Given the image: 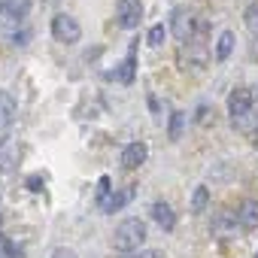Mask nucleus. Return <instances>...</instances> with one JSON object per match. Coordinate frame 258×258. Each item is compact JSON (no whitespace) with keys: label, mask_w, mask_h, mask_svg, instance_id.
<instances>
[{"label":"nucleus","mask_w":258,"mask_h":258,"mask_svg":"<svg viewBox=\"0 0 258 258\" xmlns=\"http://www.w3.org/2000/svg\"><path fill=\"white\" fill-rule=\"evenodd\" d=\"M143 240H146V222H140V219L118 222V228L112 234V246L118 252H134V249H140Z\"/></svg>","instance_id":"f257e3e1"},{"label":"nucleus","mask_w":258,"mask_h":258,"mask_svg":"<svg viewBox=\"0 0 258 258\" xmlns=\"http://www.w3.org/2000/svg\"><path fill=\"white\" fill-rule=\"evenodd\" d=\"M143 22V4L140 0H118L115 4V25L121 31H134Z\"/></svg>","instance_id":"f03ea898"},{"label":"nucleus","mask_w":258,"mask_h":258,"mask_svg":"<svg viewBox=\"0 0 258 258\" xmlns=\"http://www.w3.org/2000/svg\"><path fill=\"white\" fill-rule=\"evenodd\" d=\"M52 37L58 40V43H79V37H82V28H79V22L73 19V16H67V13H58L55 19H52Z\"/></svg>","instance_id":"7ed1b4c3"},{"label":"nucleus","mask_w":258,"mask_h":258,"mask_svg":"<svg viewBox=\"0 0 258 258\" xmlns=\"http://www.w3.org/2000/svg\"><path fill=\"white\" fill-rule=\"evenodd\" d=\"M170 31L179 43H191L195 34H198V19L188 13V10H173L170 16Z\"/></svg>","instance_id":"20e7f679"},{"label":"nucleus","mask_w":258,"mask_h":258,"mask_svg":"<svg viewBox=\"0 0 258 258\" xmlns=\"http://www.w3.org/2000/svg\"><path fill=\"white\" fill-rule=\"evenodd\" d=\"M146 158H149V146H146L143 140L127 143V146L121 149V167H124V170H137L140 164H146Z\"/></svg>","instance_id":"39448f33"},{"label":"nucleus","mask_w":258,"mask_h":258,"mask_svg":"<svg viewBox=\"0 0 258 258\" xmlns=\"http://www.w3.org/2000/svg\"><path fill=\"white\" fill-rule=\"evenodd\" d=\"M134 198V188L127 185V188H112L109 195H103V198H97V207L103 210V213H118L127 201Z\"/></svg>","instance_id":"423d86ee"},{"label":"nucleus","mask_w":258,"mask_h":258,"mask_svg":"<svg viewBox=\"0 0 258 258\" xmlns=\"http://www.w3.org/2000/svg\"><path fill=\"white\" fill-rule=\"evenodd\" d=\"M249 109H252V91L249 88H234L228 94V112H231V118H240Z\"/></svg>","instance_id":"0eeeda50"},{"label":"nucleus","mask_w":258,"mask_h":258,"mask_svg":"<svg viewBox=\"0 0 258 258\" xmlns=\"http://www.w3.org/2000/svg\"><path fill=\"white\" fill-rule=\"evenodd\" d=\"M234 216H237V225L243 231H255L258 228V201H243Z\"/></svg>","instance_id":"6e6552de"},{"label":"nucleus","mask_w":258,"mask_h":258,"mask_svg":"<svg viewBox=\"0 0 258 258\" xmlns=\"http://www.w3.org/2000/svg\"><path fill=\"white\" fill-rule=\"evenodd\" d=\"M152 219H155V225L164 228V231H173V228H176V216H173V210H170L167 201H155V204H152Z\"/></svg>","instance_id":"1a4fd4ad"},{"label":"nucleus","mask_w":258,"mask_h":258,"mask_svg":"<svg viewBox=\"0 0 258 258\" xmlns=\"http://www.w3.org/2000/svg\"><path fill=\"white\" fill-rule=\"evenodd\" d=\"M0 10H4L7 19L19 22V19H25L31 13V0H0Z\"/></svg>","instance_id":"9d476101"},{"label":"nucleus","mask_w":258,"mask_h":258,"mask_svg":"<svg viewBox=\"0 0 258 258\" xmlns=\"http://www.w3.org/2000/svg\"><path fill=\"white\" fill-rule=\"evenodd\" d=\"M234 228H237V216H231V213H219L216 222H213V234L216 237H228Z\"/></svg>","instance_id":"9b49d317"},{"label":"nucleus","mask_w":258,"mask_h":258,"mask_svg":"<svg viewBox=\"0 0 258 258\" xmlns=\"http://www.w3.org/2000/svg\"><path fill=\"white\" fill-rule=\"evenodd\" d=\"M13 118H16V100H13V94L0 91V127H7Z\"/></svg>","instance_id":"f8f14e48"},{"label":"nucleus","mask_w":258,"mask_h":258,"mask_svg":"<svg viewBox=\"0 0 258 258\" xmlns=\"http://www.w3.org/2000/svg\"><path fill=\"white\" fill-rule=\"evenodd\" d=\"M234 127H237V131H246V134H258V109L252 106L246 115L234 118Z\"/></svg>","instance_id":"ddd939ff"},{"label":"nucleus","mask_w":258,"mask_h":258,"mask_svg":"<svg viewBox=\"0 0 258 258\" xmlns=\"http://www.w3.org/2000/svg\"><path fill=\"white\" fill-rule=\"evenodd\" d=\"M4 37H7V43H13V46H25V43L31 40V31H28L25 25H19V22H16V25H13Z\"/></svg>","instance_id":"4468645a"},{"label":"nucleus","mask_w":258,"mask_h":258,"mask_svg":"<svg viewBox=\"0 0 258 258\" xmlns=\"http://www.w3.org/2000/svg\"><path fill=\"white\" fill-rule=\"evenodd\" d=\"M231 52H234V34H231V31H222V34H219V43H216V58L225 61Z\"/></svg>","instance_id":"2eb2a0df"},{"label":"nucleus","mask_w":258,"mask_h":258,"mask_svg":"<svg viewBox=\"0 0 258 258\" xmlns=\"http://www.w3.org/2000/svg\"><path fill=\"white\" fill-rule=\"evenodd\" d=\"M134 67H137V52H134V46H131V52H127V58H124V64H121V70H118V79L127 85L134 79Z\"/></svg>","instance_id":"dca6fc26"},{"label":"nucleus","mask_w":258,"mask_h":258,"mask_svg":"<svg viewBox=\"0 0 258 258\" xmlns=\"http://www.w3.org/2000/svg\"><path fill=\"white\" fill-rule=\"evenodd\" d=\"M207 204H210V188L207 185H198L195 195H191V213H204Z\"/></svg>","instance_id":"f3484780"},{"label":"nucleus","mask_w":258,"mask_h":258,"mask_svg":"<svg viewBox=\"0 0 258 258\" xmlns=\"http://www.w3.org/2000/svg\"><path fill=\"white\" fill-rule=\"evenodd\" d=\"M182 127H185V112H173L170 115V127H167V137L170 140H179L182 137Z\"/></svg>","instance_id":"a211bd4d"},{"label":"nucleus","mask_w":258,"mask_h":258,"mask_svg":"<svg viewBox=\"0 0 258 258\" xmlns=\"http://www.w3.org/2000/svg\"><path fill=\"white\" fill-rule=\"evenodd\" d=\"M243 19H246V28H249L252 34H258V0H255V4H249V7H246Z\"/></svg>","instance_id":"6ab92c4d"},{"label":"nucleus","mask_w":258,"mask_h":258,"mask_svg":"<svg viewBox=\"0 0 258 258\" xmlns=\"http://www.w3.org/2000/svg\"><path fill=\"white\" fill-rule=\"evenodd\" d=\"M164 34H167L164 25H155V28L149 31V46H161V43H164Z\"/></svg>","instance_id":"aec40b11"},{"label":"nucleus","mask_w":258,"mask_h":258,"mask_svg":"<svg viewBox=\"0 0 258 258\" xmlns=\"http://www.w3.org/2000/svg\"><path fill=\"white\" fill-rule=\"evenodd\" d=\"M52 258H79L73 249H67V246H58L55 252H52Z\"/></svg>","instance_id":"412c9836"},{"label":"nucleus","mask_w":258,"mask_h":258,"mask_svg":"<svg viewBox=\"0 0 258 258\" xmlns=\"http://www.w3.org/2000/svg\"><path fill=\"white\" fill-rule=\"evenodd\" d=\"M207 121H210V106L201 103V106H198V124H207Z\"/></svg>","instance_id":"4be33fe9"},{"label":"nucleus","mask_w":258,"mask_h":258,"mask_svg":"<svg viewBox=\"0 0 258 258\" xmlns=\"http://www.w3.org/2000/svg\"><path fill=\"white\" fill-rule=\"evenodd\" d=\"M40 185H43V176H40V173L28 176V188H31V191H40Z\"/></svg>","instance_id":"5701e85b"},{"label":"nucleus","mask_w":258,"mask_h":258,"mask_svg":"<svg viewBox=\"0 0 258 258\" xmlns=\"http://www.w3.org/2000/svg\"><path fill=\"white\" fill-rule=\"evenodd\" d=\"M134 258H164V255H161L158 249H143V252H140V255H134Z\"/></svg>","instance_id":"b1692460"},{"label":"nucleus","mask_w":258,"mask_h":258,"mask_svg":"<svg viewBox=\"0 0 258 258\" xmlns=\"http://www.w3.org/2000/svg\"><path fill=\"white\" fill-rule=\"evenodd\" d=\"M0 13H4V10H0Z\"/></svg>","instance_id":"393cba45"},{"label":"nucleus","mask_w":258,"mask_h":258,"mask_svg":"<svg viewBox=\"0 0 258 258\" xmlns=\"http://www.w3.org/2000/svg\"><path fill=\"white\" fill-rule=\"evenodd\" d=\"M255 258H258V255H255Z\"/></svg>","instance_id":"a878e982"}]
</instances>
